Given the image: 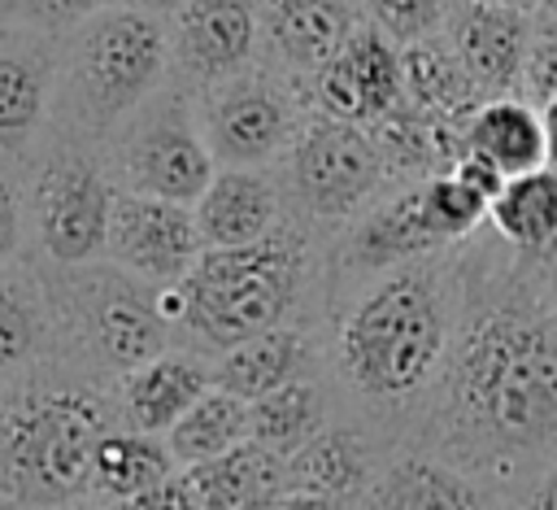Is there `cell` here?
Listing matches in <instances>:
<instances>
[{
  "label": "cell",
  "mask_w": 557,
  "mask_h": 510,
  "mask_svg": "<svg viewBox=\"0 0 557 510\" xmlns=\"http://www.w3.org/2000/svg\"><path fill=\"white\" fill-rule=\"evenodd\" d=\"M57 87V39L4 17L0 22V157L26 161L48 135Z\"/></svg>",
  "instance_id": "cell-15"
},
{
  "label": "cell",
  "mask_w": 557,
  "mask_h": 510,
  "mask_svg": "<svg viewBox=\"0 0 557 510\" xmlns=\"http://www.w3.org/2000/svg\"><path fill=\"white\" fill-rule=\"evenodd\" d=\"M265 510H361V501H339V497H318V493H296V488H287V493L274 497Z\"/></svg>",
  "instance_id": "cell-37"
},
{
  "label": "cell",
  "mask_w": 557,
  "mask_h": 510,
  "mask_svg": "<svg viewBox=\"0 0 557 510\" xmlns=\"http://www.w3.org/2000/svg\"><path fill=\"white\" fill-rule=\"evenodd\" d=\"M418 196H422V218H426L431 235L444 248H457V244L474 240L479 227L487 222V201L470 183H461L453 170L422 179L418 183Z\"/></svg>",
  "instance_id": "cell-31"
},
{
  "label": "cell",
  "mask_w": 557,
  "mask_h": 510,
  "mask_svg": "<svg viewBox=\"0 0 557 510\" xmlns=\"http://www.w3.org/2000/svg\"><path fill=\"white\" fill-rule=\"evenodd\" d=\"M170 78L200 92L265 57L252 0H183L165 17Z\"/></svg>",
  "instance_id": "cell-11"
},
{
  "label": "cell",
  "mask_w": 557,
  "mask_h": 510,
  "mask_svg": "<svg viewBox=\"0 0 557 510\" xmlns=\"http://www.w3.org/2000/svg\"><path fill=\"white\" fill-rule=\"evenodd\" d=\"M461 153L487 161L496 174H531L544 166V122L531 100L513 96H492L479 100L474 113L457 126Z\"/></svg>",
  "instance_id": "cell-21"
},
{
  "label": "cell",
  "mask_w": 557,
  "mask_h": 510,
  "mask_svg": "<svg viewBox=\"0 0 557 510\" xmlns=\"http://www.w3.org/2000/svg\"><path fill=\"white\" fill-rule=\"evenodd\" d=\"M313 275V231L283 218L270 235L231 248H200L178 283L157 288V309L170 331H183L209 353L283 327Z\"/></svg>",
  "instance_id": "cell-4"
},
{
  "label": "cell",
  "mask_w": 557,
  "mask_h": 510,
  "mask_svg": "<svg viewBox=\"0 0 557 510\" xmlns=\"http://www.w3.org/2000/svg\"><path fill=\"white\" fill-rule=\"evenodd\" d=\"M113 510H200V506L191 497L187 475H165L161 484H152V488L135 493V497L113 501Z\"/></svg>",
  "instance_id": "cell-36"
},
{
  "label": "cell",
  "mask_w": 557,
  "mask_h": 510,
  "mask_svg": "<svg viewBox=\"0 0 557 510\" xmlns=\"http://www.w3.org/2000/svg\"><path fill=\"white\" fill-rule=\"evenodd\" d=\"M326 427V397L313 379H292L257 401H248V440L287 458Z\"/></svg>",
  "instance_id": "cell-29"
},
{
  "label": "cell",
  "mask_w": 557,
  "mask_h": 510,
  "mask_svg": "<svg viewBox=\"0 0 557 510\" xmlns=\"http://www.w3.org/2000/svg\"><path fill=\"white\" fill-rule=\"evenodd\" d=\"M305 109L339 122L370 126L387 109L400 105V48L361 22L305 83Z\"/></svg>",
  "instance_id": "cell-13"
},
{
  "label": "cell",
  "mask_w": 557,
  "mask_h": 510,
  "mask_svg": "<svg viewBox=\"0 0 557 510\" xmlns=\"http://www.w3.org/2000/svg\"><path fill=\"white\" fill-rule=\"evenodd\" d=\"M239 440H248V401H239V397H231L226 388H213V384L165 432V449L183 466L209 462V458L235 449Z\"/></svg>",
  "instance_id": "cell-30"
},
{
  "label": "cell",
  "mask_w": 557,
  "mask_h": 510,
  "mask_svg": "<svg viewBox=\"0 0 557 510\" xmlns=\"http://www.w3.org/2000/svg\"><path fill=\"white\" fill-rule=\"evenodd\" d=\"M100 161L117 192L161 196L178 205H191L218 170L196 122V100L174 78H165L109 131V139L100 144Z\"/></svg>",
  "instance_id": "cell-7"
},
{
  "label": "cell",
  "mask_w": 557,
  "mask_h": 510,
  "mask_svg": "<svg viewBox=\"0 0 557 510\" xmlns=\"http://www.w3.org/2000/svg\"><path fill=\"white\" fill-rule=\"evenodd\" d=\"M44 279L57 314L61 357L126 375L170 349L174 331L157 309V283H144L104 257L83 266H52Z\"/></svg>",
  "instance_id": "cell-6"
},
{
  "label": "cell",
  "mask_w": 557,
  "mask_h": 510,
  "mask_svg": "<svg viewBox=\"0 0 557 510\" xmlns=\"http://www.w3.org/2000/svg\"><path fill=\"white\" fill-rule=\"evenodd\" d=\"M4 17H9V0H0V22H4Z\"/></svg>",
  "instance_id": "cell-45"
},
{
  "label": "cell",
  "mask_w": 557,
  "mask_h": 510,
  "mask_svg": "<svg viewBox=\"0 0 557 510\" xmlns=\"http://www.w3.org/2000/svg\"><path fill=\"white\" fill-rule=\"evenodd\" d=\"M400 100L435 122L461 126L483 96L466 78L461 61L444 44V35H426V39L400 48Z\"/></svg>",
  "instance_id": "cell-27"
},
{
  "label": "cell",
  "mask_w": 557,
  "mask_h": 510,
  "mask_svg": "<svg viewBox=\"0 0 557 510\" xmlns=\"http://www.w3.org/2000/svg\"><path fill=\"white\" fill-rule=\"evenodd\" d=\"M52 357H61V340L44 266L17 257L0 266V388Z\"/></svg>",
  "instance_id": "cell-19"
},
{
  "label": "cell",
  "mask_w": 557,
  "mask_h": 510,
  "mask_svg": "<svg viewBox=\"0 0 557 510\" xmlns=\"http://www.w3.org/2000/svg\"><path fill=\"white\" fill-rule=\"evenodd\" d=\"M305 366H309V331L283 323L218 353V362L209 366V379L213 388H226L239 401H257L292 379H305Z\"/></svg>",
  "instance_id": "cell-23"
},
{
  "label": "cell",
  "mask_w": 557,
  "mask_h": 510,
  "mask_svg": "<svg viewBox=\"0 0 557 510\" xmlns=\"http://www.w3.org/2000/svg\"><path fill=\"white\" fill-rule=\"evenodd\" d=\"M492 235L522 262H548L557 253V170L540 166L531 174L505 179L487 205Z\"/></svg>",
  "instance_id": "cell-25"
},
{
  "label": "cell",
  "mask_w": 557,
  "mask_h": 510,
  "mask_svg": "<svg viewBox=\"0 0 557 510\" xmlns=\"http://www.w3.org/2000/svg\"><path fill=\"white\" fill-rule=\"evenodd\" d=\"M544 279H548V296H553V305H557V253L544 262Z\"/></svg>",
  "instance_id": "cell-41"
},
{
  "label": "cell",
  "mask_w": 557,
  "mask_h": 510,
  "mask_svg": "<svg viewBox=\"0 0 557 510\" xmlns=\"http://www.w3.org/2000/svg\"><path fill=\"white\" fill-rule=\"evenodd\" d=\"M209 366L191 353H157L148 362H139L135 371L117 375V392H113V405H117V418L122 427L131 432H148V436H161L170 432L183 410L209 388Z\"/></svg>",
  "instance_id": "cell-20"
},
{
  "label": "cell",
  "mask_w": 557,
  "mask_h": 510,
  "mask_svg": "<svg viewBox=\"0 0 557 510\" xmlns=\"http://www.w3.org/2000/svg\"><path fill=\"white\" fill-rule=\"evenodd\" d=\"M540 122H544V166L557 170V100L540 109Z\"/></svg>",
  "instance_id": "cell-39"
},
{
  "label": "cell",
  "mask_w": 557,
  "mask_h": 510,
  "mask_svg": "<svg viewBox=\"0 0 557 510\" xmlns=\"http://www.w3.org/2000/svg\"><path fill=\"white\" fill-rule=\"evenodd\" d=\"M191 100L213 166H274L309 113L300 83L265 57L191 92Z\"/></svg>",
  "instance_id": "cell-10"
},
{
  "label": "cell",
  "mask_w": 557,
  "mask_h": 510,
  "mask_svg": "<svg viewBox=\"0 0 557 510\" xmlns=\"http://www.w3.org/2000/svg\"><path fill=\"white\" fill-rule=\"evenodd\" d=\"M431 388V436L466 475L557 440V305L540 262L457 244L453 336Z\"/></svg>",
  "instance_id": "cell-1"
},
{
  "label": "cell",
  "mask_w": 557,
  "mask_h": 510,
  "mask_svg": "<svg viewBox=\"0 0 557 510\" xmlns=\"http://www.w3.org/2000/svg\"><path fill=\"white\" fill-rule=\"evenodd\" d=\"M52 362L0 388V501L13 510L87 497L96 445L117 427L113 397Z\"/></svg>",
  "instance_id": "cell-3"
},
{
  "label": "cell",
  "mask_w": 557,
  "mask_h": 510,
  "mask_svg": "<svg viewBox=\"0 0 557 510\" xmlns=\"http://www.w3.org/2000/svg\"><path fill=\"white\" fill-rule=\"evenodd\" d=\"M104 4H117V0H9V17L61 39L65 31H74L78 22H87Z\"/></svg>",
  "instance_id": "cell-35"
},
{
  "label": "cell",
  "mask_w": 557,
  "mask_h": 510,
  "mask_svg": "<svg viewBox=\"0 0 557 510\" xmlns=\"http://www.w3.org/2000/svg\"><path fill=\"white\" fill-rule=\"evenodd\" d=\"M518 96L531 100L535 109L557 100V22H548V17H535V26H531V48H527Z\"/></svg>",
  "instance_id": "cell-34"
},
{
  "label": "cell",
  "mask_w": 557,
  "mask_h": 510,
  "mask_svg": "<svg viewBox=\"0 0 557 510\" xmlns=\"http://www.w3.org/2000/svg\"><path fill=\"white\" fill-rule=\"evenodd\" d=\"M366 510H496V501L466 471L444 458H400L366 493Z\"/></svg>",
  "instance_id": "cell-26"
},
{
  "label": "cell",
  "mask_w": 557,
  "mask_h": 510,
  "mask_svg": "<svg viewBox=\"0 0 557 510\" xmlns=\"http://www.w3.org/2000/svg\"><path fill=\"white\" fill-rule=\"evenodd\" d=\"M44 510H104V506H96V501H87V497H74V501H61V506H44Z\"/></svg>",
  "instance_id": "cell-42"
},
{
  "label": "cell",
  "mask_w": 557,
  "mask_h": 510,
  "mask_svg": "<svg viewBox=\"0 0 557 510\" xmlns=\"http://www.w3.org/2000/svg\"><path fill=\"white\" fill-rule=\"evenodd\" d=\"M518 510H557V466L553 471H544L535 484H531V493L522 497V506Z\"/></svg>",
  "instance_id": "cell-38"
},
{
  "label": "cell",
  "mask_w": 557,
  "mask_h": 510,
  "mask_svg": "<svg viewBox=\"0 0 557 510\" xmlns=\"http://www.w3.org/2000/svg\"><path fill=\"white\" fill-rule=\"evenodd\" d=\"M492 4H513V9H531V13H535L540 0H492Z\"/></svg>",
  "instance_id": "cell-44"
},
{
  "label": "cell",
  "mask_w": 557,
  "mask_h": 510,
  "mask_svg": "<svg viewBox=\"0 0 557 510\" xmlns=\"http://www.w3.org/2000/svg\"><path fill=\"white\" fill-rule=\"evenodd\" d=\"M444 9H448V0H361L366 22L379 35H387L396 48L418 44L426 35H440Z\"/></svg>",
  "instance_id": "cell-32"
},
{
  "label": "cell",
  "mask_w": 557,
  "mask_h": 510,
  "mask_svg": "<svg viewBox=\"0 0 557 510\" xmlns=\"http://www.w3.org/2000/svg\"><path fill=\"white\" fill-rule=\"evenodd\" d=\"M265 61L305 83L361 22V0H252Z\"/></svg>",
  "instance_id": "cell-17"
},
{
  "label": "cell",
  "mask_w": 557,
  "mask_h": 510,
  "mask_svg": "<svg viewBox=\"0 0 557 510\" xmlns=\"http://www.w3.org/2000/svg\"><path fill=\"white\" fill-rule=\"evenodd\" d=\"M283 214L300 227H348L387 183L366 126L326 113H305L296 139L274 161Z\"/></svg>",
  "instance_id": "cell-8"
},
{
  "label": "cell",
  "mask_w": 557,
  "mask_h": 510,
  "mask_svg": "<svg viewBox=\"0 0 557 510\" xmlns=\"http://www.w3.org/2000/svg\"><path fill=\"white\" fill-rule=\"evenodd\" d=\"M531 26H535L531 9L492 4V0H448L440 35L461 61L474 92L492 100L518 92L531 48Z\"/></svg>",
  "instance_id": "cell-14"
},
{
  "label": "cell",
  "mask_w": 557,
  "mask_h": 510,
  "mask_svg": "<svg viewBox=\"0 0 557 510\" xmlns=\"http://www.w3.org/2000/svg\"><path fill=\"white\" fill-rule=\"evenodd\" d=\"M26 161L0 157V266L26 257Z\"/></svg>",
  "instance_id": "cell-33"
},
{
  "label": "cell",
  "mask_w": 557,
  "mask_h": 510,
  "mask_svg": "<svg viewBox=\"0 0 557 510\" xmlns=\"http://www.w3.org/2000/svg\"><path fill=\"white\" fill-rule=\"evenodd\" d=\"M200 231L191 205L113 192L109 227H104V262L144 279V283H178L200 257Z\"/></svg>",
  "instance_id": "cell-12"
},
{
  "label": "cell",
  "mask_w": 557,
  "mask_h": 510,
  "mask_svg": "<svg viewBox=\"0 0 557 510\" xmlns=\"http://www.w3.org/2000/svg\"><path fill=\"white\" fill-rule=\"evenodd\" d=\"M187 484L200 510H265L287 493L283 458L257 440H239L235 449L187 466Z\"/></svg>",
  "instance_id": "cell-24"
},
{
  "label": "cell",
  "mask_w": 557,
  "mask_h": 510,
  "mask_svg": "<svg viewBox=\"0 0 557 510\" xmlns=\"http://www.w3.org/2000/svg\"><path fill=\"white\" fill-rule=\"evenodd\" d=\"M122 4H135V9H148V13H157V17H170L183 0H122Z\"/></svg>",
  "instance_id": "cell-40"
},
{
  "label": "cell",
  "mask_w": 557,
  "mask_h": 510,
  "mask_svg": "<svg viewBox=\"0 0 557 510\" xmlns=\"http://www.w3.org/2000/svg\"><path fill=\"white\" fill-rule=\"evenodd\" d=\"M457 309V248L357 279L335 323L339 379L379 405L431 392Z\"/></svg>",
  "instance_id": "cell-2"
},
{
  "label": "cell",
  "mask_w": 557,
  "mask_h": 510,
  "mask_svg": "<svg viewBox=\"0 0 557 510\" xmlns=\"http://www.w3.org/2000/svg\"><path fill=\"white\" fill-rule=\"evenodd\" d=\"M165 475H174V458H170V449H165L161 436L113 427L96 445V458H91V493H100L109 501L135 497V493L161 484Z\"/></svg>",
  "instance_id": "cell-28"
},
{
  "label": "cell",
  "mask_w": 557,
  "mask_h": 510,
  "mask_svg": "<svg viewBox=\"0 0 557 510\" xmlns=\"http://www.w3.org/2000/svg\"><path fill=\"white\" fill-rule=\"evenodd\" d=\"M113 192L100 148L44 135L26 157V222L39 257L48 266L100 262Z\"/></svg>",
  "instance_id": "cell-9"
},
{
  "label": "cell",
  "mask_w": 557,
  "mask_h": 510,
  "mask_svg": "<svg viewBox=\"0 0 557 510\" xmlns=\"http://www.w3.org/2000/svg\"><path fill=\"white\" fill-rule=\"evenodd\" d=\"M191 218L205 248H231L270 235L287 218L274 166H218L205 192L191 201Z\"/></svg>",
  "instance_id": "cell-18"
},
{
  "label": "cell",
  "mask_w": 557,
  "mask_h": 510,
  "mask_svg": "<svg viewBox=\"0 0 557 510\" xmlns=\"http://www.w3.org/2000/svg\"><path fill=\"white\" fill-rule=\"evenodd\" d=\"M287 488L339 497V501H366L374 475V445L357 427H322L313 440H305L296 453L283 458Z\"/></svg>",
  "instance_id": "cell-22"
},
{
  "label": "cell",
  "mask_w": 557,
  "mask_h": 510,
  "mask_svg": "<svg viewBox=\"0 0 557 510\" xmlns=\"http://www.w3.org/2000/svg\"><path fill=\"white\" fill-rule=\"evenodd\" d=\"M170 78L165 17L135 4H104L57 39L52 139L100 148L109 131Z\"/></svg>",
  "instance_id": "cell-5"
},
{
  "label": "cell",
  "mask_w": 557,
  "mask_h": 510,
  "mask_svg": "<svg viewBox=\"0 0 557 510\" xmlns=\"http://www.w3.org/2000/svg\"><path fill=\"white\" fill-rule=\"evenodd\" d=\"M431 253H444V244L431 235L422 218L418 183H392L344 227L339 270L348 279H366V275H379V270H392V266H405Z\"/></svg>",
  "instance_id": "cell-16"
},
{
  "label": "cell",
  "mask_w": 557,
  "mask_h": 510,
  "mask_svg": "<svg viewBox=\"0 0 557 510\" xmlns=\"http://www.w3.org/2000/svg\"><path fill=\"white\" fill-rule=\"evenodd\" d=\"M535 17H548V22H557V0H540V4H535Z\"/></svg>",
  "instance_id": "cell-43"
}]
</instances>
